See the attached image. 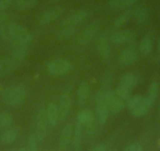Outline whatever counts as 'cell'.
I'll return each instance as SVG.
<instances>
[{
    "label": "cell",
    "instance_id": "6da1fadb",
    "mask_svg": "<svg viewBox=\"0 0 160 151\" xmlns=\"http://www.w3.org/2000/svg\"><path fill=\"white\" fill-rule=\"evenodd\" d=\"M0 38L13 47L27 46L32 40V35L27 29L18 24H8L0 28Z\"/></svg>",
    "mask_w": 160,
    "mask_h": 151
},
{
    "label": "cell",
    "instance_id": "7a4b0ae2",
    "mask_svg": "<svg viewBox=\"0 0 160 151\" xmlns=\"http://www.w3.org/2000/svg\"><path fill=\"white\" fill-rule=\"evenodd\" d=\"M127 105L133 116L141 117L147 114L153 105V102L148 98V96L137 95L130 97Z\"/></svg>",
    "mask_w": 160,
    "mask_h": 151
},
{
    "label": "cell",
    "instance_id": "3957f363",
    "mask_svg": "<svg viewBox=\"0 0 160 151\" xmlns=\"http://www.w3.org/2000/svg\"><path fill=\"white\" fill-rule=\"evenodd\" d=\"M25 89L21 86H9L2 94V99L5 104L10 106H17L22 104L26 99Z\"/></svg>",
    "mask_w": 160,
    "mask_h": 151
},
{
    "label": "cell",
    "instance_id": "277c9868",
    "mask_svg": "<svg viewBox=\"0 0 160 151\" xmlns=\"http://www.w3.org/2000/svg\"><path fill=\"white\" fill-rule=\"evenodd\" d=\"M107 92L104 91H100L98 92L96 96V112L98 121L101 125L107 122L110 115L106 98Z\"/></svg>",
    "mask_w": 160,
    "mask_h": 151
},
{
    "label": "cell",
    "instance_id": "5b68a950",
    "mask_svg": "<svg viewBox=\"0 0 160 151\" xmlns=\"http://www.w3.org/2000/svg\"><path fill=\"white\" fill-rule=\"evenodd\" d=\"M72 69V63L65 59H54L49 61L46 65V70L53 76H61L67 74Z\"/></svg>",
    "mask_w": 160,
    "mask_h": 151
},
{
    "label": "cell",
    "instance_id": "8992f818",
    "mask_svg": "<svg viewBox=\"0 0 160 151\" xmlns=\"http://www.w3.org/2000/svg\"><path fill=\"white\" fill-rule=\"evenodd\" d=\"M48 125L49 122L46 109H40L37 115L35 128V135L38 143H42L46 139L48 133Z\"/></svg>",
    "mask_w": 160,
    "mask_h": 151
},
{
    "label": "cell",
    "instance_id": "52a82bcc",
    "mask_svg": "<svg viewBox=\"0 0 160 151\" xmlns=\"http://www.w3.org/2000/svg\"><path fill=\"white\" fill-rule=\"evenodd\" d=\"M100 22L98 21H93L87 26L77 38V43L80 45H85L93 40L100 29Z\"/></svg>",
    "mask_w": 160,
    "mask_h": 151
},
{
    "label": "cell",
    "instance_id": "ba28073f",
    "mask_svg": "<svg viewBox=\"0 0 160 151\" xmlns=\"http://www.w3.org/2000/svg\"><path fill=\"white\" fill-rule=\"evenodd\" d=\"M107 104L108 106L109 112L112 114H118L124 109L126 102L120 98L114 91L107 92Z\"/></svg>",
    "mask_w": 160,
    "mask_h": 151
},
{
    "label": "cell",
    "instance_id": "9c48e42d",
    "mask_svg": "<svg viewBox=\"0 0 160 151\" xmlns=\"http://www.w3.org/2000/svg\"><path fill=\"white\" fill-rule=\"evenodd\" d=\"M97 50L103 61H107L111 55V39L107 34H101L97 40Z\"/></svg>",
    "mask_w": 160,
    "mask_h": 151
},
{
    "label": "cell",
    "instance_id": "30bf717a",
    "mask_svg": "<svg viewBox=\"0 0 160 151\" xmlns=\"http://www.w3.org/2000/svg\"><path fill=\"white\" fill-rule=\"evenodd\" d=\"M64 12L63 7H56L46 10L43 13L40 15L38 19V23L41 25H46L56 21Z\"/></svg>",
    "mask_w": 160,
    "mask_h": 151
},
{
    "label": "cell",
    "instance_id": "8fae6325",
    "mask_svg": "<svg viewBox=\"0 0 160 151\" xmlns=\"http://www.w3.org/2000/svg\"><path fill=\"white\" fill-rule=\"evenodd\" d=\"M72 102L70 94L65 92L61 95L58 106L60 121H64L67 118L69 112H70L71 109H72Z\"/></svg>",
    "mask_w": 160,
    "mask_h": 151
},
{
    "label": "cell",
    "instance_id": "7c38bea8",
    "mask_svg": "<svg viewBox=\"0 0 160 151\" xmlns=\"http://www.w3.org/2000/svg\"><path fill=\"white\" fill-rule=\"evenodd\" d=\"M87 17V12L86 10H80L72 13L64 18L61 23V26H73L76 27L77 24L83 21Z\"/></svg>",
    "mask_w": 160,
    "mask_h": 151
},
{
    "label": "cell",
    "instance_id": "4fadbf2b",
    "mask_svg": "<svg viewBox=\"0 0 160 151\" xmlns=\"http://www.w3.org/2000/svg\"><path fill=\"white\" fill-rule=\"evenodd\" d=\"M137 84H138L137 76L132 72H129L122 75V77L120 78L118 87L126 91L130 92L132 89L137 85Z\"/></svg>",
    "mask_w": 160,
    "mask_h": 151
},
{
    "label": "cell",
    "instance_id": "5bb4252c",
    "mask_svg": "<svg viewBox=\"0 0 160 151\" xmlns=\"http://www.w3.org/2000/svg\"><path fill=\"white\" fill-rule=\"evenodd\" d=\"M73 126L71 124H68L61 131L59 139V147L61 150H65L70 145L73 136Z\"/></svg>",
    "mask_w": 160,
    "mask_h": 151
},
{
    "label": "cell",
    "instance_id": "9a60e30c",
    "mask_svg": "<svg viewBox=\"0 0 160 151\" xmlns=\"http://www.w3.org/2000/svg\"><path fill=\"white\" fill-rule=\"evenodd\" d=\"M90 95V87L88 83L82 82L78 85L76 92V99L79 106H84L88 102Z\"/></svg>",
    "mask_w": 160,
    "mask_h": 151
},
{
    "label": "cell",
    "instance_id": "2e32d148",
    "mask_svg": "<svg viewBox=\"0 0 160 151\" xmlns=\"http://www.w3.org/2000/svg\"><path fill=\"white\" fill-rule=\"evenodd\" d=\"M138 59L136 52L132 49H127L119 54L118 61L122 66H130L134 64Z\"/></svg>",
    "mask_w": 160,
    "mask_h": 151
},
{
    "label": "cell",
    "instance_id": "e0dca14e",
    "mask_svg": "<svg viewBox=\"0 0 160 151\" xmlns=\"http://www.w3.org/2000/svg\"><path fill=\"white\" fill-rule=\"evenodd\" d=\"M28 55L27 46H21V47H16L15 50L12 53L10 59L14 65L15 68H18L24 61Z\"/></svg>",
    "mask_w": 160,
    "mask_h": 151
},
{
    "label": "cell",
    "instance_id": "ac0fdd59",
    "mask_svg": "<svg viewBox=\"0 0 160 151\" xmlns=\"http://www.w3.org/2000/svg\"><path fill=\"white\" fill-rule=\"evenodd\" d=\"M133 38V33L130 30H122L114 33L111 36V41L113 44L120 45L129 42Z\"/></svg>",
    "mask_w": 160,
    "mask_h": 151
},
{
    "label": "cell",
    "instance_id": "d6986e66",
    "mask_svg": "<svg viewBox=\"0 0 160 151\" xmlns=\"http://www.w3.org/2000/svg\"><path fill=\"white\" fill-rule=\"evenodd\" d=\"M83 124L77 121L74 129L73 136H72V144L75 151H79L81 149L82 144V138H83Z\"/></svg>",
    "mask_w": 160,
    "mask_h": 151
},
{
    "label": "cell",
    "instance_id": "ffe728a7",
    "mask_svg": "<svg viewBox=\"0 0 160 151\" xmlns=\"http://www.w3.org/2000/svg\"><path fill=\"white\" fill-rule=\"evenodd\" d=\"M46 112H47V117L49 124L52 127L58 126V124L60 122V116L58 106H56L54 103H50V104L47 105Z\"/></svg>",
    "mask_w": 160,
    "mask_h": 151
},
{
    "label": "cell",
    "instance_id": "44dd1931",
    "mask_svg": "<svg viewBox=\"0 0 160 151\" xmlns=\"http://www.w3.org/2000/svg\"><path fill=\"white\" fill-rule=\"evenodd\" d=\"M137 0H111L108 3V7L115 11L125 10L134 5Z\"/></svg>",
    "mask_w": 160,
    "mask_h": 151
},
{
    "label": "cell",
    "instance_id": "7402d4cb",
    "mask_svg": "<svg viewBox=\"0 0 160 151\" xmlns=\"http://www.w3.org/2000/svg\"><path fill=\"white\" fill-rule=\"evenodd\" d=\"M16 69L11 59L5 57H0V77L6 76Z\"/></svg>",
    "mask_w": 160,
    "mask_h": 151
},
{
    "label": "cell",
    "instance_id": "603a6c76",
    "mask_svg": "<svg viewBox=\"0 0 160 151\" xmlns=\"http://www.w3.org/2000/svg\"><path fill=\"white\" fill-rule=\"evenodd\" d=\"M18 134H19L18 128H11L10 130H7L0 136V141L5 145H10L17 139Z\"/></svg>",
    "mask_w": 160,
    "mask_h": 151
},
{
    "label": "cell",
    "instance_id": "cb8c5ba5",
    "mask_svg": "<svg viewBox=\"0 0 160 151\" xmlns=\"http://www.w3.org/2000/svg\"><path fill=\"white\" fill-rule=\"evenodd\" d=\"M76 32V27L73 26H61L57 32V37L59 39L64 40L72 36Z\"/></svg>",
    "mask_w": 160,
    "mask_h": 151
},
{
    "label": "cell",
    "instance_id": "d4e9b609",
    "mask_svg": "<svg viewBox=\"0 0 160 151\" xmlns=\"http://www.w3.org/2000/svg\"><path fill=\"white\" fill-rule=\"evenodd\" d=\"M133 17L138 24H144L148 18V11L145 7H138L133 11Z\"/></svg>",
    "mask_w": 160,
    "mask_h": 151
},
{
    "label": "cell",
    "instance_id": "484cf974",
    "mask_svg": "<svg viewBox=\"0 0 160 151\" xmlns=\"http://www.w3.org/2000/svg\"><path fill=\"white\" fill-rule=\"evenodd\" d=\"M153 48V42L150 37H144L140 44L139 50L142 56H148Z\"/></svg>",
    "mask_w": 160,
    "mask_h": 151
},
{
    "label": "cell",
    "instance_id": "4316f807",
    "mask_svg": "<svg viewBox=\"0 0 160 151\" xmlns=\"http://www.w3.org/2000/svg\"><path fill=\"white\" fill-rule=\"evenodd\" d=\"M133 10H130L126 11L125 13H122L121 15H119V16L115 19V21H114V26H115V28H121L123 25H125V24L130 21V18L133 17Z\"/></svg>",
    "mask_w": 160,
    "mask_h": 151
},
{
    "label": "cell",
    "instance_id": "83f0119b",
    "mask_svg": "<svg viewBox=\"0 0 160 151\" xmlns=\"http://www.w3.org/2000/svg\"><path fill=\"white\" fill-rule=\"evenodd\" d=\"M37 0H14V5L19 10H28L33 8Z\"/></svg>",
    "mask_w": 160,
    "mask_h": 151
},
{
    "label": "cell",
    "instance_id": "f1b7e54d",
    "mask_svg": "<svg viewBox=\"0 0 160 151\" xmlns=\"http://www.w3.org/2000/svg\"><path fill=\"white\" fill-rule=\"evenodd\" d=\"M158 91H159V84L156 81H154L150 84L148 87V98L154 102L158 96Z\"/></svg>",
    "mask_w": 160,
    "mask_h": 151
},
{
    "label": "cell",
    "instance_id": "f546056e",
    "mask_svg": "<svg viewBox=\"0 0 160 151\" xmlns=\"http://www.w3.org/2000/svg\"><path fill=\"white\" fill-rule=\"evenodd\" d=\"M93 112L90 110H82L81 112H78V114L77 115V121L82 124H86L88 121H90L92 118L93 117Z\"/></svg>",
    "mask_w": 160,
    "mask_h": 151
},
{
    "label": "cell",
    "instance_id": "4dcf8cb0",
    "mask_svg": "<svg viewBox=\"0 0 160 151\" xmlns=\"http://www.w3.org/2000/svg\"><path fill=\"white\" fill-rule=\"evenodd\" d=\"M13 123V117L8 112H2L0 113V128H7Z\"/></svg>",
    "mask_w": 160,
    "mask_h": 151
},
{
    "label": "cell",
    "instance_id": "1f68e13d",
    "mask_svg": "<svg viewBox=\"0 0 160 151\" xmlns=\"http://www.w3.org/2000/svg\"><path fill=\"white\" fill-rule=\"evenodd\" d=\"M85 125H86V132H87V135H88L89 136H92V135H93V134L96 132V130H97V122L94 117H93L90 121H88Z\"/></svg>",
    "mask_w": 160,
    "mask_h": 151
},
{
    "label": "cell",
    "instance_id": "d6a6232c",
    "mask_svg": "<svg viewBox=\"0 0 160 151\" xmlns=\"http://www.w3.org/2000/svg\"><path fill=\"white\" fill-rule=\"evenodd\" d=\"M37 141L35 135H30L28 138L27 151H37Z\"/></svg>",
    "mask_w": 160,
    "mask_h": 151
},
{
    "label": "cell",
    "instance_id": "836d02e7",
    "mask_svg": "<svg viewBox=\"0 0 160 151\" xmlns=\"http://www.w3.org/2000/svg\"><path fill=\"white\" fill-rule=\"evenodd\" d=\"M12 1L13 0H0V11H5L10 7Z\"/></svg>",
    "mask_w": 160,
    "mask_h": 151
},
{
    "label": "cell",
    "instance_id": "e575fe53",
    "mask_svg": "<svg viewBox=\"0 0 160 151\" xmlns=\"http://www.w3.org/2000/svg\"><path fill=\"white\" fill-rule=\"evenodd\" d=\"M123 151H143V148L141 145L139 144H133L127 146Z\"/></svg>",
    "mask_w": 160,
    "mask_h": 151
},
{
    "label": "cell",
    "instance_id": "d590c367",
    "mask_svg": "<svg viewBox=\"0 0 160 151\" xmlns=\"http://www.w3.org/2000/svg\"><path fill=\"white\" fill-rule=\"evenodd\" d=\"M9 16L7 13L4 11H0V24H3L8 20Z\"/></svg>",
    "mask_w": 160,
    "mask_h": 151
},
{
    "label": "cell",
    "instance_id": "8d00e7d4",
    "mask_svg": "<svg viewBox=\"0 0 160 151\" xmlns=\"http://www.w3.org/2000/svg\"><path fill=\"white\" fill-rule=\"evenodd\" d=\"M92 151H106V148L104 146H102V145H100V146H98L93 148Z\"/></svg>",
    "mask_w": 160,
    "mask_h": 151
},
{
    "label": "cell",
    "instance_id": "74e56055",
    "mask_svg": "<svg viewBox=\"0 0 160 151\" xmlns=\"http://www.w3.org/2000/svg\"><path fill=\"white\" fill-rule=\"evenodd\" d=\"M158 50L160 52V39L158 43Z\"/></svg>",
    "mask_w": 160,
    "mask_h": 151
},
{
    "label": "cell",
    "instance_id": "f35d334b",
    "mask_svg": "<svg viewBox=\"0 0 160 151\" xmlns=\"http://www.w3.org/2000/svg\"><path fill=\"white\" fill-rule=\"evenodd\" d=\"M61 0H50V2L51 3H57V2H59Z\"/></svg>",
    "mask_w": 160,
    "mask_h": 151
},
{
    "label": "cell",
    "instance_id": "ab89813d",
    "mask_svg": "<svg viewBox=\"0 0 160 151\" xmlns=\"http://www.w3.org/2000/svg\"><path fill=\"white\" fill-rule=\"evenodd\" d=\"M18 151H27V149H19V150H18Z\"/></svg>",
    "mask_w": 160,
    "mask_h": 151
},
{
    "label": "cell",
    "instance_id": "60d3db41",
    "mask_svg": "<svg viewBox=\"0 0 160 151\" xmlns=\"http://www.w3.org/2000/svg\"><path fill=\"white\" fill-rule=\"evenodd\" d=\"M158 113L160 115V102H159V106H158Z\"/></svg>",
    "mask_w": 160,
    "mask_h": 151
},
{
    "label": "cell",
    "instance_id": "b9f144b4",
    "mask_svg": "<svg viewBox=\"0 0 160 151\" xmlns=\"http://www.w3.org/2000/svg\"><path fill=\"white\" fill-rule=\"evenodd\" d=\"M0 87H1V84H0Z\"/></svg>",
    "mask_w": 160,
    "mask_h": 151
},
{
    "label": "cell",
    "instance_id": "7bdbcfd3",
    "mask_svg": "<svg viewBox=\"0 0 160 151\" xmlns=\"http://www.w3.org/2000/svg\"><path fill=\"white\" fill-rule=\"evenodd\" d=\"M114 151H115V150H114Z\"/></svg>",
    "mask_w": 160,
    "mask_h": 151
}]
</instances>
